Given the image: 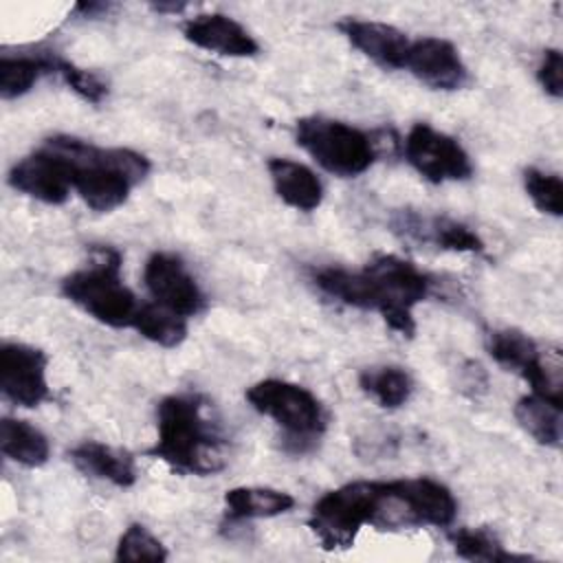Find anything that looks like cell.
I'll return each mask as SVG.
<instances>
[{
  "label": "cell",
  "mask_w": 563,
  "mask_h": 563,
  "mask_svg": "<svg viewBox=\"0 0 563 563\" xmlns=\"http://www.w3.org/2000/svg\"><path fill=\"white\" fill-rule=\"evenodd\" d=\"M312 279L323 295L352 308L378 312L387 328L402 336H413V308L431 290L422 271L391 253L374 255L361 271L319 268Z\"/></svg>",
  "instance_id": "6da1fadb"
},
{
  "label": "cell",
  "mask_w": 563,
  "mask_h": 563,
  "mask_svg": "<svg viewBox=\"0 0 563 563\" xmlns=\"http://www.w3.org/2000/svg\"><path fill=\"white\" fill-rule=\"evenodd\" d=\"M156 442L147 455L183 475H211L224 468V438L196 394L165 396L156 407Z\"/></svg>",
  "instance_id": "7a4b0ae2"
},
{
  "label": "cell",
  "mask_w": 563,
  "mask_h": 563,
  "mask_svg": "<svg viewBox=\"0 0 563 563\" xmlns=\"http://www.w3.org/2000/svg\"><path fill=\"white\" fill-rule=\"evenodd\" d=\"M44 143L64 156L73 191L99 213L121 207L150 172V161L128 147H99L68 134L51 136Z\"/></svg>",
  "instance_id": "3957f363"
},
{
  "label": "cell",
  "mask_w": 563,
  "mask_h": 563,
  "mask_svg": "<svg viewBox=\"0 0 563 563\" xmlns=\"http://www.w3.org/2000/svg\"><path fill=\"white\" fill-rule=\"evenodd\" d=\"M62 295L110 328H132L141 308L136 295L121 279V255L112 249H99L88 266L66 275Z\"/></svg>",
  "instance_id": "277c9868"
},
{
  "label": "cell",
  "mask_w": 563,
  "mask_h": 563,
  "mask_svg": "<svg viewBox=\"0 0 563 563\" xmlns=\"http://www.w3.org/2000/svg\"><path fill=\"white\" fill-rule=\"evenodd\" d=\"M455 512L457 501L444 484L431 477H402L380 482L369 526L376 530L446 528Z\"/></svg>",
  "instance_id": "5b68a950"
},
{
  "label": "cell",
  "mask_w": 563,
  "mask_h": 563,
  "mask_svg": "<svg viewBox=\"0 0 563 563\" xmlns=\"http://www.w3.org/2000/svg\"><path fill=\"white\" fill-rule=\"evenodd\" d=\"M249 405L271 418L284 433V449L292 453L310 451L325 431V411L319 398L288 380L264 378L246 389Z\"/></svg>",
  "instance_id": "8992f818"
},
{
  "label": "cell",
  "mask_w": 563,
  "mask_h": 563,
  "mask_svg": "<svg viewBox=\"0 0 563 563\" xmlns=\"http://www.w3.org/2000/svg\"><path fill=\"white\" fill-rule=\"evenodd\" d=\"M295 139L325 172L341 178H354L376 161L374 139L336 119L303 117L295 123Z\"/></svg>",
  "instance_id": "52a82bcc"
},
{
  "label": "cell",
  "mask_w": 563,
  "mask_h": 563,
  "mask_svg": "<svg viewBox=\"0 0 563 563\" xmlns=\"http://www.w3.org/2000/svg\"><path fill=\"white\" fill-rule=\"evenodd\" d=\"M380 482L356 479L321 495L308 526L323 550H347L363 526H369Z\"/></svg>",
  "instance_id": "ba28073f"
},
{
  "label": "cell",
  "mask_w": 563,
  "mask_h": 563,
  "mask_svg": "<svg viewBox=\"0 0 563 563\" xmlns=\"http://www.w3.org/2000/svg\"><path fill=\"white\" fill-rule=\"evenodd\" d=\"M486 350L495 363L519 374L534 394L563 402L561 363L543 361L537 343L517 328H499L486 334Z\"/></svg>",
  "instance_id": "9c48e42d"
},
{
  "label": "cell",
  "mask_w": 563,
  "mask_h": 563,
  "mask_svg": "<svg viewBox=\"0 0 563 563\" xmlns=\"http://www.w3.org/2000/svg\"><path fill=\"white\" fill-rule=\"evenodd\" d=\"M407 163L429 183L466 180L473 174L471 158L462 143L429 123H416L405 139Z\"/></svg>",
  "instance_id": "30bf717a"
},
{
  "label": "cell",
  "mask_w": 563,
  "mask_h": 563,
  "mask_svg": "<svg viewBox=\"0 0 563 563\" xmlns=\"http://www.w3.org/2000/svg\"><path fill=\"white\" fill-rule=\"evenodd\" d=\"M143 284L152 301L189 319L205 310V292L180 257L172 253H152L143 266Z\"/></svg>",
  "instance_id": "8fae6325"
},
{
  "label": "cell",
  "mask_w": 563,
  "mask_h": 563,
  "mask_svg": "<svg viewBox=\"0 0 563 563\" xmlns=\"http://www.w3.org/2000/svg\"><path fill=\"white\" fill-rule=\"evenodd\" d=\"M48 356L26 343H4L0 347V389L18 407H37L48 398Z\"/></svg>",
  "instance_id": "7c38bea8"
},
{
  "label": "cell",
  "mask_w": 563,
  "mask_h": 563,
  "mask_svg": "<svg viewBox=\"0 0 563 563\" xmlns=\"http://www.w3.org/2000/svg\"><path fill=\"white\" fill-rule=\"evenodd\" d=\"M7 180L15 191L46 205H62L73 191L68 163L46 143H42L33 154L20 158L9 169Z\"/></svg>",
  "instance_id": "4fadbf2b"
},
{
  "label": "cell",
  "mask_w": 563,
  "mask_h": 563,
  "mask_svg": "<svg viewBox=\"0 0 563 563\" xmlns=\"http://www.w3.org/2000/svg\"><path fill=\"white\" fill-rule=\"evenodd\" d=\"M405 68L435 90H460L468 81V68L460 51L444 37L411 40Z\"/></svg>",
  "instance_id": "5bb4252c"
},
{
  "label": "cell",
  "mask_w": 563,
  "mask_h": 563,
  "mask_svg": "<svg viewBox=\"0 0 563 563\" xmlns=\"http://www.w3.org/2000/svg\"><path fill=\"white\" fill-rule=\"evenodd\" d=\"M336 29L345 35V40L363 53L374 64L400 70L405 68L407 51L411 40L405 31L376 20H358V18H343L336 22Z\"/></svg>",
  "instance_id": "9a60e30c"
},
{
  "label": "cell",
  "mask_w": 563,
  "mask_h": 563,
  "mask_svg": "<svg viewBox=\"0 0 563 563\" xmlns=\"http://www.w3.org/2000/svg\"><path fill=\"white\" fill-rule=\"evenodd\" d=\"M187 42L224 57H253L260 53L255 37L224 13H200L180 26Z\"/></svg>",
  "instance_id": "2e32d148"
},
{
  "label": "cell",
  "mask_w": 563,
  "mask_h": 563,
  "mask_svg": "<svg viewBox=\"0 0 563 563\" xmlns=\"http://www.w3.org/2000/svg\"><path fill=\"white\" fill-rule=\"evenodd\" d=\"M70 462L88 477L110 482L119 488H130L136 482V466L128 451L114 449L99 440H86L70 449Z\"/></svg>",
  "instance_id": "e0dca14e"
},
{
  "label": "cell",
  "mask_w": 563,
  "mask_h": 563,
  "mask_svg": "<svg viewBox=\"0 0 563 563\" xmlns=\"http://www.w3.org/2000/svg\"><path fill=\"white\" fill-rule=\"evenodd\" d=\"M273 189L288 207L297 211H314L323 200V185L319 176L303 163L290 158H268L266 163Z\"/></svg>",
  "instance_id": "ac0fdd59"
},
{
  "label": "cell",
  "mask_w": 563,
  "mask_h": 563,
  "mask_svg": "<svg viewBox=\"0 0 563 563\" xmlns=\"http://www.w3.org/2000/svg\"><path fill=\"white\" fill-rule=\"evenodd\" d=\"M519 427L539 444L559 449L563 435V402L541 394H526L512 409Z\"/></svg>",
  "instance_id": "d6986e66"
},
{
  "label": "cell",
  "mask_w": 563,
  "mask_h": 563,
  "mask_svg": "<svg viewBox=\"0 0 563 563\" xmlns=\"http://www.w3.org/2000/svg\"><path fill=\"white\" fill-rule=\"evenodd\" d=\"M292 506V495L268 486H238L224 493V517L229 521L268 519L288 512Z\"/></svg>",
  "instance_id": "ffe728a7"
},
{
  "label": "cell",
  "mask_w": 563,
  "mask_h": 563,
  "mask_svg": "<svg viewBox=\"0 0 563 563\" xmlns=\"http://www.w3.org/2000/svg\"><path fill=\"white\" fill-rule=\"evenodd\" d=\"M0 449L4 457L26 468H37L46 464L51 453L46 435L37 427L20 418L0 420Z\"/></svg>",
  "instance_id": "44dd1931"
},
{
  "label": "cell",
  "mask_w": 563,
  "mask_h": 563,
  "mask_svg": "<svg viewBox=\"0 0 563 563\" xmlns=\"http://www.w3.org/2000/svg\"><path fill=\"white\" fill-rule=\"evenodd\" d=\"M358 387L383 409L402 407L413 391L411 376L398 365L367 367L358 374Z\"/></svg>",
  "instance_id": "7402d4cb"
},
{
  "label": "cell",
  "mask_w": 563,
  "mask_h": 563,
  "mask_svg": "<svg viewBox=\"0 0 563 563\" xmlns=\"http://www.w3.org/2000/svg\"><path fill=\"white\" fill-rule=\"evenodd\" d=\"M53 55H9L0 57V97L15 99L26 95L35 81L46 75L55 73Z\"/></svg>",
  "instance_id": "603a6c76"
},
{
  "label": "cell",
  "mask_w": 563,
  "mask_h": 563,
  "mask_svg": "<svg viewBox=\"0 0 563 563\" xmlns=\"http://www.w3.org/2000/svg\"><path fill=\"white\" fill-rule=\"evenodd\" d=\"M413 227L416 229H405L407 233H416L418 238L435 244L442 251H451V253H482L484 251V242L482 238L466 227L464 222H457L453 218H431V220H422L418 222V218H413Z\"/></svg>",
  "instance_id": "cb8c5ba5"
},
{
  "label": "cell",
  "mask_w": 563,
  "mask_h": 563,
  "mask_svg": "<svg viewBox=\"0 0 563 563\" xmlns=\"http://www.w3.org/2000/svg\"><path fill=\"white\" fill-rule=\"evenodd\" d=\"M132 328L161 347H176L187 336V319L156 301L141 303Z\"/></svg>",
  "instance_id": "d4e9b609"
},
{
  "label": "cell",
  "mask_w": 563,
  "mask_h": 563,
  "mask_svg": "<svg viewBox=\"0 0 563 563\" xmlns=\"http://www.w3.org/2000/svg\"><path fill=\"white\" fill-rule=\"evenodd\" d=\"M453 552L468 561L504 563V561H528V554H512L504 550L501 541L488 528H455L449 534Z\"/></svg>",
  "instance_id": "484cf974"
},
{
  "label": "cell",
  "mask_w": 563,
  "mask_h": 563,
  "mask_svg": "<svg viewBox=\"0 0 563 563\" xmlns=\"http://www.w3.org/2000/svg\"><path fill=\"white\" fill-rule=\"evenodd\" d=\"M523 187L532 205L548 216L561 218L563 213V183L556 174H548L534 167L523 172Z\"/></svg>",
  "instance_id": "4316f807"
},
{
  "label": "cell",
  "mask_w": 563,
  "mask_h": 563,
  "mask_svg": "<svg viewBox=\"0 0 563 563\" xmlns=\"http://www.w3.org/2000/svg\"><path fill=\"white\" fill-rule=\"evenodd\" d=\"M117 561H165V545L141 523H130L117 543Z\"/></svg>",
  "instance_id": "83f0119b"
},
{
  "label": "cell",
  "mask_w": 563,
  "mask_h": 563,
  "mask_svg": "<svg viewBox=\"0 0 563 563\" xmlns=\"http://www.w3.org/2000/svg\"><path fill=\"white\" fill-rule=\"evenodd\" d=\"M55 73L64 79V84L77 92L81 99L90 101V103H101L108 95V84L92 70L79 68L77 64L57 57L55 59Z\"/></svg>",
  "instance_id": "f1b7e54d"
},
{
  "label": "cell",
  "mask_w": 563,
  "mask_h": 563,
  "mask_svg": "<svg viewBox=\"0 0 563 563\" xmlns=\"http://www.w3.org/2000/svg\"><path fill=\"white\" fill-rule=\"evenodd\" d=\"M537 81L550 97H563V55L559 48L543 51L541 62L537 66Z\"/></svg>",
  "instance_id": "f546056e"
},
{
  "label": "cell",
  "mask_w": 563,
  "mask_h": 563,
  "mask_svg": "<svg viewBox=\"0 0 563 563\" xmlns=\"http://www.w3.org/2000/svg\"><path fill=\"white\" fill-rule=\"evenodd\" d=\"M108 9H110L108 2H79V4H75V11H81L88 18H92L97 11H108Z\"/></svg>",
  "instance_id": "4dcf8cb0"
},
{
  "label": "cell",
  "mask_w": 563,
  "mask_h": 563,
  "mask_svg": "<svg viewBox=\"0 0 563 563\" xmlns=\"http://www.w3.org/2000/svg\"><path fill=\"white\" fill-rule=\"evenodd\" d=\"M154 9L156 11H174V13H178L180 9H185V4H178V2L176 4L174 2L172 4H163V2H158V4H154Z\"/></svg>",
  "instance_id": "1f68e13d"
}]
</instances>
